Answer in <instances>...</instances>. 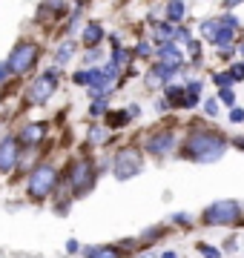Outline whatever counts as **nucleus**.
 Segmentation results:
<instances>
[{
    "mask_svg": "<svg viewBox=\"0 0 244 258\" xmlns=\"http://www.w3.org/2000/svg\"><path fill=\"white\" fill-rule=\"evenodd\" d=\"M233 144H235V149H241V152H244V135H241V138H235Z\"/></svg>",
    "mask_w": 244,
    "mask_h": 258,
    "instance_id": "nucleus-37",
    "label": "nucleus"
},
{
    "mask_svg": "<svg viewBox=\"0 0 244 258\" xmlns=\"http://www.w3.org/2000/svg\"><path fill=\"white\" fill-rule=\"evenodd\" d=\"M92 75H95V66L92 69H78V72L72 75V81H75L78 86H92Z\"/></svg>",
    "mask_w": 244,
    "mask_h": 258,
    "instance_id": "nucleus-21",
    "label": "nucleus"
},
{
    "mask_svg": "<svg viewBox=\"0 0 244 258\" xmlns=\"http://www.w3.org/2000/svg\"><path fill=\"white\" fill-rule=\"evenodd\" d=\"M187 49H190V55L196 57V60L201 57V43H198V40H187Z\"/></svg>",
    "mask_w": 244,
    "mask_h": 258,
    "instance_id": "nucleus-29",
    "label": "nucleus"
},
{
    "mask_svg": "<svg viewBox=\"0 0 244 258\" xmlns=\"http://www.w3.org/2000/svg\"><path fill=\"white\" fill-rule=\"evenodd\" d=\"M130 57H132V52H130V49H124V46H112V60H109V63L121 69L124 63H130Z\"/></svg>",
    "mask_w": 244,
    "mask_h": 258,
    "instance_id": "nucleus-18",
    "label": "nucleus"
},
{
    "mask_svg": "<svg viewBox=\"0 0 244 258\" xmlns=\"http://www.w3.org/2000/svg\"><path fill=\"white\" fill-rule=\"evenodd\" d=\"M241 218V204L238 201H216L204 210V221L213 227H224V224H235Z\"/></svg>",
    "mask_w": 244,
    "mask_h": 258,
    "instance_id": "nucleus-4",
    "label": "nucleus"
},
{
    "mask_svg": "<svg viewBox=\"0 0 244 258\" xmlns=\"http://www.w3.org/2000/svg\"><path fill=\"white\" fill-rule=\"evenodd\" d=\"M57 83H60V69H46L43 75H38L35 81L29 83L26 89V101L40 106V103H46L52 95L57 92Z\"/></svg>",
    "mask_w": 244,
    "mask_h": 258,
    "instance_id": "nucleus-2",
    "label": "nucleus"
},
{
    "mask_svg": "<svg viewBox=\"0 0 244 258\" xmlns=\"http://www.w3.org/2000/svg\"><path fill=\"white\" fill-rule=\"evenodd\" d=\"M138 112H141V109H138V103H130V118H135Z\"/></svg>",
    "mask_w": 244,
    "mask_h": 258,
    "instance_id": "nucleus-36",
    "label": "nucleus"
},
{
    "mask_svg": "<svg viewBox=\"0 0 244 258\" xmlns=\"http://www.w3.org/2000/svg\"><path fill=\"white\" fill-rule=\"evenodd\" d=\"M92 118H101V115H106V98H101V101H95L92 103Z\"/></svg>",
    "mask_w": 244,
    "mask_h": 258,
    "instance_id": "nucleus-25",
    "label": "nucleus"
},
{
    "mask_svg": "<svg viewBox=\"0 0 244 258\" xmlns=\"http://www.w3.org/2000/svg\"><path fill=\"white\" fill-rule=\"evenodd\" d=\"M144 169L141 164V152L138 149H121L118 155H115V164H112V172L118 181H130V178H135L138 172Z\"/></svg>",
    "mask_w": 244,
    "mask_h": 258,
    "instance_id": "nucleus-5",
    "label": "nucleus"
},
{
    "mask_svg": "<svg viewBox=\"0 0 244 258\" xmlns=\"http://www.w3.org/2000/svg\"><path fill=\"white\" fill-rule=\"evenodd\" d=\"M84 258H118V252L112 247H86Z\"/></svg>",
    "mask_w": 244,
    "mask_h": 258,
    "instance_id": "nucleus-17",
    "label": "nucleus"
},
{
    "mask_svg": "<svg viewBox=\"0 0 244 258\" xmlns=\"http://www.w3.org/2000/svg\"><path fill=\"white\" fill-rule=\"evenodd\" d=\"M184 152H187L190 161L213 164V161H218V158H224L227 138L221 135V132H213V129H196V132H190Z\"/></svg>",
    "mask_w": 244,
    "mask_h": 258,
    "instance_id": "nucleus-1",
    "label": "nucleus"
},
{
    "mask_svg": "<svg viewBox=\"0 0 244 258\" xmlns=\"http://www.w3.org/2000/svg\"><path fill=\"white\" fill-rule=\"evenodd\" d=\"M101 40H103V23L89 20L84 26V32H81V43H84L86 49H95V46H101Z\"/></svg>",
    "mask_w": 244,
    "mask_h": 258,
    "instance_id": "nucleus-10",
    "label": "nucleus"
},
{
    "mask_svg": "<svg viewBox=\"0 0 244 258\" xmlns=\"http://www.w3.org/2000/svg\"><path fill=\"white\" fill-rule=\"evenodd\" d=\"M72 55H75V43L69 40V43H64L60 49H55V63H57V66H64Z\"/></svg>",
    "mask_w": 244,
    "mask_h": 258,
    "instance_id": "nucleus-19",
    "label": "nucleus"
},
{
    "mask_svg": "<svg viewBox=\"0 0 244 258\" xmlns=\"http://www.w3.org/2000/svg\"><path fill=\"white\" fill-rule=\"evenodd\" d=\"M213 81H216V86H233L235 78H233V72H216Z\"/></svg>",
    "mask_w": 244,
    "mask_h": 258,
    "instance_id": "nucleus-23",
    "label": "nucleus"
},
{
    "mask_svg": "<svg viewBox=\"0 0 244 258\" xmlns=\"http://www.w3.org/2000/svg\"><path fill=\"white\" fill-rule=\"evenodd\" d=\"M161 258H178V255H175V252H172V249H169V252H164V255H161Z\"/></svg>",
    "mask_w": 244,
    "mask_h": 258,
    "instance_id": "nucleus-38",
    "label": "nucleus"
},
{
    "mask_svg": "<svg viewBox=\"0 0 244 258\" xmlns=\"http://www.w3.org/2000/svg\"><path fill=\"white\" fill-rule=\"evenodd\" d=\"M43 135H46V126H43V123H29V126H23V132H20L18 138H20V144L35 147V144L43 141Z\"/></svg>",
    "mask_w": 244,
    "mask_h": 258,
    "instance_id": "nucleus-12",
    "label": "nucleus"
},
{
    "mask_svg": "<svg viewBox=\"0 0 244 258\" xmlns=\"http://www.w3.org/2000/svg\"><path fill=\"white\" fill-rule=\"evenodd\" d=\"M18 164V141L6 138V141H0V172H12V166Z\"/></svg>",
    "mask_w": 244,
    "mask_h": 258,
    "instance_id": "nucleus-9",
    "label": "nucleus"
},
{
    "mask_svg": "<svg viewBox=\"0 0 244 258\" xmlns=\"http://www.w3.org/2000/svg\"><path fill=\"white\" fill-rule=\"evenodd\" d=\"M172 221H178V224H190V215H184V212H181V215H172Z\"/></svg>",
    "mask_w": 244,
    "mask_h": 258,
    "instance_id": "nucleus-33",
    "label": "nucleus"
},
{
    "mask_svg": "<svg viewBox=\"0 0 244 258\" xmlns=\"http://www.w3.org/2000/svg\"><path fill=\"white\" fill-rule=\"evenodd\" d=\"M89 141H92V144H103V141H106V129L92 126V132H89Z\"/></svg>",
    "mask_w": 244,
    "mask_h": 258,
    "instance_id": "nucleus-24",
    "label": "nucleus"
},
{
    "mask_svg": "<svg viewBox=\"0 0 244 258\" xmlns=\"http://www.w3.org/2000/svg\"><path fill=\"white\" fill-rule=\"evenodd\" d=\"M147 149H150L152 155H169L175 149V132H169V129L152 132L150 138H147Z\"/></svg>",
    "mask_w": 244,
    "mask_h": 258,
    "instance_id": "nucleus-8",
    "label": "nucleus"
},
{
    "mask_svg": "<svg viewBox=\"0 0 244 258\" xmlns=\"http://www.w3.org/2000/svg\"><path fill=\"white\" fill-rule=\"evenodd\" d=\"M57 186V169L55 166H38L35 172H32V178H29V195L35 198V201H40V198H46L52 189Z\"/></svg>",
    "mask_w": 244,
    "mask_h": 258,
    "instance_id": "nucleus-3",
    "label": "nucleus"
},
{
    "mask_svg": "<svg viewBox=\"0 0 244 258\" xmlns=\"http://www.w3.org/2000/svg\"><path fill=\"white\" fill-rule=\"evenodd\" d=\"M158 57L161 60H167V63H181V49L175 46V40H167V43H161L158 46Z\"/></svg>",
    "mask_w": 244,
    "mask_h": 258,
    "instance_id": "nucleus-13",
    "label": "nucleus"
},
{
    "mask_svg": "<svg viewBox=\"0 0 244 258\" xmlns=\"http://www.w3.org/2000/svg\"><path fill=\"white\" fill-rule=\"evenodd\" d=\"M66 249H69V252H78V241H75V238L66 241Z\"/></svg>",
    "mask_w": 244,
    "mask_h": 258,
    "instance_id": "nucleus-34",
    "label": "nucleus"
},
{
    "mask_svg": "<svg viewBox=\"0 0 244 258\" xmlns=\"http://www.w3.org/2000/svg\"><path fill=\"white\" fill-rule=\"evenodd\" d=\"M244 120V109L241 106H233V109H230V123H241Z\"/></svg>",
    "mask_w": 244,
    "mask_h": 258,
    "instance_id": "nucleus-28",
    "label": "nucleus"
},
{
    "mask_svg": "<svg viewBox=\"0 0 244 258\" xmlns=\"http://www.w3.org/2000/svg\"><path fill=\"white\" fill-rule=\"evenodd\" d=\"M238 49H241V55H244V43H241V46H238Z\"/></svg>",
    "mask_w": 244,
    "mask_h": 258,
    "instance_id": "nucleus-39",
    "label": "nucleus"
},
{
    "mask_svg": "<svg viewBox=\"0 0 244 258\" xmlns=\"http://www.w3.org/2000/svg\"><path fill=\"white\" fill-rule=\"evenodd\" d=\"M135 55H138V57H150V55H152V46H150V43H138Z\"/></svg>",
    "mask_w": 244,
    "mask_h": 258,
    "instance_id": "nucleus-30",
    "label": "nucleus"
},
{
    "mask_svg": "<svg viewBox=\"0 0 244 258\" xmlns=\"http://www.w3.org/2000/svg\"><path fill=\"white\" fill-rule=\"evenodd\" d=\"M9 72H12V66H9V63H0V83L6 81V75H9Z\"/></svg>",
    "mask_w": 244,
    "mask_h": 258,
    "instance_id": "nucleus-32",
    "label": "nucleus"
},
{
    "mask_svg": "<svg viewBox=\"0 0 244 258\" xmlns=\"http://www.w3.org/2000/svg\"><path fill=\"white\" fill-rule=\"evenodd\" d=\"M198 249L204 252V258H221V252L216 247H210V244H198Z\"/></svg>",
    "mask_w": 244,
    "mask_h": 258,
    "instance_id": "nucleus-26",
    "label": "nucleus"
},
{
    "mask_svg": "<svg viewBox=\"0 0 244 258\" xmlns=\"http://www.w3.org/2000/svg\"><path fill=\"white\" fill-rule=\"evenodd\" d=\"M175 37H178V26H175V23L164 20V23H158V26H155V40L167 43V40H175Z\"/></svg>",
    "mask_w": 244,
    "mask_h": 258,
    "instance_id": "nucleus-14",
    "label": "nucleus"
},
{
    "mask_svg": "<svg viewBox=\"0 0 244 258\" xmlns=\"http://www.w3.org/2000/svg\"><path fill=\"white\" fill-rule=\"evenodd\" d=\"M184 18V0H169L167 3V20L169 23H181Z\"/></svg>",
    "mask_w": 244,
    "mask_h": 258,
    "instance_id": "nucleus-15",
    "label": "nucleus"
},
{
    "mask_svg": "<svg viewBox=\"0 0 244 258\" xmlns=\"http://www.w3.org/2000/svg\"><path fill=\"white\" fill-rule=\"evenodd\" d=\"M204 109H207V115H216L218 112V98H210V101L204 103Z\"/></svg>",
    "mask_w": 244,
    "mask_h": 258,
    "instance_id": "nucleus-31",
    "label": "nucleus"
},
{
    "mask_svg": "<svg viewBox=\"0 0 244 258\" xmlns=\"http://www.w3.org/2000/svg\"><path fill=\"white\" fill-rule=\"evenodd\" d=\"M178 72H184V63H167V60H164V63H155V66H152V72H150V75L155 78V81L169 83Z\"/></svg>",
    "mask_w": 244,
    "mask_h": 258,
    "instance_id": "nucleus-11",
    "label": "nucleus"
},
{
    "mask_svg": "<svg viewBox=\"0 0 244 258\" xmlns=\"http://www.w3.org/2000/svg\"><path fill=\"white\" fill-rule=\"evenodd\" d=\"M184 98H187V89H184V86H172V83L167 86V103L184 106Z\"/></svg>",
    "mask_w": 244,
    "mask_h": 258,
    "instance_id": "nucleus-16",
    "label": "nucleus"
},
{
    "mask_svg": "<svg viewBox=\"0 0 244 258\" xmlns=\"http://www.w3.org/2000/svg\"><path fill=\"white\" fill-rule=\"evenodd\" d=\"M238 3H244V0H224V6H227V9H235Z\"/></svg>",
    "mask_w": 244,
    "mask_h": 258,
    "instance_id": "nucleus-35",
    "label": "nucleus"
},
{
    "mask_svg": "<svg viewBox=\"0 0 244 258\" xmlns=\"http://www.w3.org/2000/svg\"><path fill=\"white\" fill-rule=\"evenodd\" d=\"M38 55H40V49L35 46V43H18V46L9 52V60H6V63L12 66L15 75H26L29 69H35Z\"/></svg>",
    "mask_w": 244,
    "mask_h": 258,
    "instance_id": "nucleus-6",
    "label": "nucleus"
},
{
    "mask_svg": "<svg viewBox=\"0 0 244 258\" xmlns=\"http://www.w3.org/2000/svg\"><path fill=\"white\" fill-rule=\"evenodd\" d=\"M109 115H112V118H109V123H112V126H121V123H127V118H130L127 112H109Z\"/></svg>",
    "mask_w": 244,
    "mask_h": 258,
    "instance_id": "nucleus-27",
    "label": "nucleus"
},
{
    "mask_svg": "<svg viewBox=\"0 0 244 258\" xmlns=\"http://www.w3.org/2000/svg\"><path fill=\"white\" fill-rule=\"evenodd\" d=\"M218 101L227 103V106H233V103H235V92H233V86H221V89H218Z\"/></svg>",
    "mask_w": 244,
    "mask_h": 258,
    "instance_id": "nucleus-22",
    "label": "nucleus"
},
{
    "mask_svg": "<svg viewBox=\"0 0 244 258\" xmlns=\"http://www.w3.org/2000/svg\"><path fill=\"white\" fill-rule=\"evenodd\" d=\"M218 29H221V20H204V23H201V32H204V37L210 40V43L216 40Z\"/></svg>",
    "mask_w": 244,
    "mask_h": 258,
    "instance_id": "nucleus-20",
    "label": "nucleus"
},
{
    "mask_svg": "<svg viewBox=\"0 0 244 258\" xmlns=\"http://www.w3.org/2000/svg\"><path fill=\"white\" fill-rule=\"evenodd\" d=\"M72 189H75V195H84L92 189L95 184V166L92 161H86V158H81V161H75V166H72Z\"/></svg>",
    "mask_w": 244,
    "mask_h": 258,
    "instance_id": "nucleus-7",
    "label": "nucleus"
}]
</instances>
